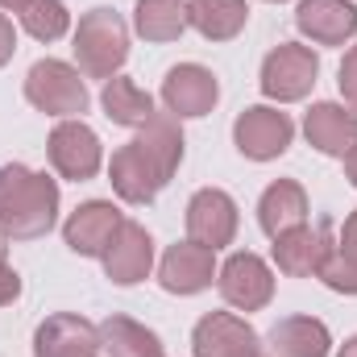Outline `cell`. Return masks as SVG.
<instances>
[{
	"mask_svg": "<svg viewBox=\"0 0 357 357\" xmlns=\"http://www.w3.org/2000/svg\"><path fill=\"white\" fill-rule=\"evenodd\" d=\"M183 162V133H178V121L167 112H154L133 142H125L112 162H108V178H112V191L125 199V204H150L171 175Z\"/></svg>",
	"mask_w": 357,
	"mask_h": 357,
	"instance_id": "obj_1",
	"label": "cell"
},
{
	"mask_svg": "<svg viewBox=\"0 0 357 357\" xmlns=\"http://www.w3.org/2000/svg\"><path fill=\"white\" fill-rule=\"evenodd\" d=\"M59 183L21 162H0V229L17 241H38L54 229Z\"/></svg>",
	"mask_w": 357,
	"mask_h": 357,
	"instance_id": "obj_2",
	"label": "cell"
},
{
	"mask_svg": "<svg viewBox=\"0 0 357 357\" xmlns=\"http://www.w3.org/2000/svg\"><path fill=\"white\" fill-rule=\"evenodd\" d=\"M75 59L91 79H112L129 59V29L112 8H91L75 29Z\"/></svg>",
	"mask_w": 357,
	"mask_h": 357,
	"instance_id": "obj_3",
	"label": "cell"
},
{
	"mask_svg": "<svg viewBox=\"0 0 357 357\" xmlns=\"http://www.w3.org/2000/svg\"><path fill=\"white\" fill-rule=\"evenodd\" d=\"M25 100L50 116H79V112H88V84L79 79V71L71 63L42 59L25 75Z\"/></svg>",
	"mask_w": 357,
	"mask_h": 357,
	"instance_id": "obj_4",
	"label": "cell"
},
{
	"mask_svg": "<svg viewBox=\"0 0 357 357\" xmlns=\"http://www.w3.org/2000/svg\"><path fill=\"white\" fill-rule=\"evenodd\" d=\"M320 75V59L312 46H299V42H282L274 46L262 63V91L278 104H291V100H303L312 84Z\"/></svg>",
	"mask_w": 357,
	"mask_h": 357,
	"instance_id": "obj_5",
	"label": "cell"
},
{
	"mask_svg": "<svg viewBox=\"0 0 357 357\" xmlns=\"http://www.w3.org/2000/svg\"><path fill=\"white\" fill-rule=\"evenodd\" d=\"M291 137H295L291 116L278 112V108H266V104L245 108V112L237 116V125H233V142H237V150H241L245 158H254V162H270V158L287 154Z\"/></svg>",
	"mask_w": 357,
	"mask_h": 357,
	"instance_id": "obj_6",
	"label": "cell"
},
{
	"mask_svg": "<svg viewBox=\"0 0 357 357\" xmlns=\"http://www.w3.org/2000/svg\"><path fill=\"white\" fill-rule=\"evenodd\" d=\"M187 237L204 250H225L237 237V204L220 187H204L187 204Z\"/></svg>",
	"mask_w": 357,
	"mask_h": 357,
	"instance_id": "obj_7",
	"label": "cell"
},
{
	"mask_svg": "<svg viewBox=\"0 0 357 357\" xmlns=\"http://www.w3.org/2000/svg\"><path fill=\"white\" fill-rule=\"evenodd\" d=\"M216 282H220L225 303L237 307V312H262L274 299V274L258 254H233L220 266Z\"/></svg>",
	"mask_w": 357,
	"mask_h": 357,
	"instance_id": "obj_8",
	"label": "cell"
},
{
	"mask_svg": "<svg viewBox=\"0 0 357 357\" xmlns=\"http://www.w3.org/2000/svg\"><path fill=\"white\" fill-rule=\"evenodd\" d=\"M104 162V150H100V137L91 133L84 121H59L54 133H50V167L63 178H75L84 183L100 171Z\"/></svg>",
	"mask_w": 357,
	"mask_h": 357,
	"instance_id": "obj_9",
	"label": "cell"
},
{
	"mask_svg": "<svg viewBox=\"0 0 357 357\" xmlns=\"http://www.w3.org/2000/svg\"><path fill=\"white\" fill-rule=\"evenodd\" d=\"M195 357H262L258 333L233 312H208L191 333Z\"/></svg>",
	"mask_w": 357,
	"mask_h": 357,
	"instance_id": "obj_10",
	"label": "cell"
},
{
	"mask_svg": "<svg viewBox=\"0 0 357 357\" xmlns=\"http://www.w3.org/2000/svg\"><path fill=\"white\" fill-rule=\"evenodd\" d=\"M100 349H104L100 328L75 312H59L42 320L33 333V357H96Z\"/></svg>",
	"mask_w": 357,
	"mask_h": 357,
	"instance_id": "obj_11",
	"label": "cell"
},
{
	"mask_svg": "<svg viewBox=\"0 0 357 357\" xmlns=\"http://www.w3.org/2000/svg\"><path fill=\"white\" fill-rule=\"evenodd\" d=\"M220 100V84L208 67L199 63H183V67H171L167 79H162V104L167 112L175 116H208Z\"/></svg>",
	"mask_w": 357,
	"mask_h": 357,
	"instance_id": "obj_12",
	"label": "cell"
},
{
	"mask_svg": "<svg viewBox=\"0 0 357 357\" xmlns=\"http://www.w3.org/2000/svg\"><path fill=\"white\" fill-rule=\"evenodd\" d=\"M328 254H333V225H316V229L299 225V229L274 237V262H278L282 274H291V278L320 274L324 262H328Z\"/></svg>",
	"mask_w": 357,
	"mask_h": 357,
	"instance_id": "obj_13",
	"label": "cell"
},
{
	"mask_svg": "<svg viewBox=\"0 0 357 357\" xmlns=\"http://www.w3.org/2000/svg\"><path fill=\"white\" fill-rule=\"evenodd\" d=\"M150 266H154V241H150V233L137 220H121L116 237L104 250V274L116 287H133V282H142L150 274Z\"/></svg>",
	"mask_w": 357,
	"mask_h": 357,
	"instance_id": "obj_14",
	"label": "cell"
},
{
	"mask_svg": "<svg viewBox=\"0 0 357 357\" xmlns=\"http://www.w3.org/2000/svg\"><path fill=\"white\" fill-rule=\"evenodd\" d=\"M121 220H125V216H121L108 199H88L84 208L71 212V220L63 225V237H67V245H71L79 258H104V250H108V241L116 237Z\"/></svg>",
	"mask_w": 357,
	"mask_h": 357,
	"instance_id": "obj_15",
	"label": "cell"
},
{
	"mask_svg": "<svg viewBox=\"0 0 357 357\" xmlns=\"http://www.w3.org/2000/svg\"><path fill=\"white\" fill-rule=\"evenodd\" d=\"M295 25L316 46H345L357 33V8L349 0H299Z\"/></svg>",
	"mask_w": 357,
	"mask_h": 357,
	"instance_id": "obj_16",
	"label": "cell"
},
{
	"mask_svg": "<svg viewBox=\"0 0 357 357\" xmlns=\"http://www.w3.org/2000/svg\"><path fill=\"white\" fill-rule=\"evenodd\" d=\"M212 274H216V254L212 250H204L195 241H178L162 254L158 282L171 295H199L204 287H212Z\"/></svg>",
	"mask_w": 357,
	"mask_h": 357,
	"instance_id": "obj_17",
	"label": "cell"
},
{
	"mask_svg": "<svg viewBox=\"0 0 357 357\" xmlns=\"http://www.w3.org/2000/svg\"><path fill=\"white\" fill-rule=\"evenodd\" d=\"M303 133L307 142L320 150V154H333V158H345L357 146V112L345 104H333V100H320L307 108V121H303Z\"/></svg>",
	"mask_w": 357,
	"mask_h": 357,
	"instance_id": "obj_18",
	"label": "cell"
},
{
	"mask_svg": "<svg viewBox=\"0 0 357 357\" xmlns=\"http://www.w3.org/2000/svg\"><path fill=\"white\" fill-rule=\"evenodd\" d=\"M307 220V191L295 178H278L270 183L258 199V225L266 229V237H282L291 229H299Z\"/></svg>",
	"mask_w": 357,
	"mask_h": 357,
	"instance_id": "obj_19",
	"label": "cell"
},
{
	"mask_svg": "<svg viewBox=\"0 0 357 357\" xmlns=\"http://www.w3.org/2000/svg\"><path fill=\"white\" fill-rule=\"evenodd\" d=\"M270 354L274 357H328L333 337L316 316H287L270 328Z\"/></svg>",
	"mask_w": 357,
	"mask_h": 357,
	"instance_id": "obj_20",
	"label": "cell"
},
{
	"mask_svg": "<svg viewBox=\"0 0 357 357\" xmlns=\"http://www.w3.org/2000/svg\"><path fill=\"white\" fill-rule=\"evenodd\" d=\"M245 0H187V25L208 42H229L245 29Z\"/></svg>",
	"mask_w": 357,
	"mask_h": 357,
	"instance_id": "obj_21",
	"label": "cell"
},
{
	"mask_svg": "<svg viewBox=\"0 0 357 357\" xmlns=\"http://www.w3.org/2000/svg\"><path fill=\"white\" fill-rule=\"evenodd\" d=\"M100 104H104V116H108L112 125H125V129H142V125L154 116L150 91H142L133 79H125V75H112V79L104 84Z\"/></svg>",
	"mask_w": 357,
	"mask_h": 357,
	"instance_id": "obj_22",
	"label": "cell"
},
{
	"mask_svg": "<svg viewBox=\"0 0 357 357\" xmlns=\"http://www.w3.org/2000/svg\"><path fill=\"white\" fill-rule=\"evenodd\" d=\"M100 345L108 357H167L162 341L129 316H108L100 324Z\"/></svg>",
	"mask_w": 357,
	"mask_h": 357,
	"instance_id": "obj_23",
	"label": "cell"
},
{
	"mask_svg": "<svg viewBox=\"0 0 357 357\" xmlns=\"http://www.w3.org/2000/svg\"><path fill=\"white\" fill-rule=\"evenodd\" d=\"M133 29L146 42H175L187 29V0H137Z\"/></svg>",
	"mask_w": 357,
	"mask_h": 357,
	"instance_id": "obj_24",
	"label": "cell"
},
{
	"mask_svg": "<svg viewBox=\"0 0 357 357\" xmlns=\"http://www.w3.org/2000/svg\"><path fill=\"white\" fill-rule=\"evenodd\" d=\"M320 278L341 295H357V212H349V220L341 229V241L333 245Z\"/></svg>",
	"mask_w": 357,
	"mask_h": 357,
	"instance_id": "obj_25",
	"label": "cell"
},
{
	"mask_svg": "<svg viewBox=\"0 0 357 357\" xmlns=\"http://www.w3.org/2000/svg\"><path fill=\"white\" fill-rule=\"evenodd\" d=\"M21 25L38 42H59L67 33V25H71V13H67L63 0H29L21 8Z\"/></svg>",
	"mask_w": 357,
	"mask_h": 357,
	"instance_id": "obj_26",
	"label": "cell"
},
{
	"mask_svg": "<svg viewBox=\"0 0 357 357\" xmlns=\"http://www.w3.org/2000/svg\"><path fill=\"white\" fill-rule=\"evenodd\" d=\"M337 84H341V96L349 100V108L357 112V46L345 54V63H341V79H337Z\"/></svg>",
	"mask_w": 357,
	"mask_h": 357,
	"instance_id": "obj_27",
	"label": "cell"
},
{
	"mask_svg": "<svg viewBox=\"0 0 357 357\" xmlns=\"http://www.w3.org/2000/svg\"><path fill=\"white\" fill-rule=\"evenodd\" d=\"M17 295H21V274L4 262V266H0V307H4V303H13Z\"/></svg>",
	"mask_w": 357,
	"mask_h": 357,
	"instance_id": "obj_28",
	"label": "cell"
},
{
	"mask_svg": "<svg viewBox=\"0 0 357 357\" xmlns=\"http://www.w3.org/2000/svg\"><path fill=\"white\" fill-rule=\"evenodd\" d=\"M13 50H17V33H13V21L0 13V67L13 59Z\"/></svg>",
	"mask_w": 357,
	"mask_h": 357,
	"instance_id": "obj_29",
	"label": "cell"
},
{
	"mask_svg": "<svg viewBox=\"0 0 357 357\" xmlns=\"http://www.w3.org/2000/svg\"><path fill=\"white\" fill-rule=\"evenodd\" d=\"M345 178H349V183L357 187V146L349 150V154H345Z\"/></svg>",
	"mask_w": 357,
	"mask_h": 357,
	"instance_id": "obj_30",
	"label": "cell"
},
{
	"mask_svg": "<svg viewBox=\"0 0 357 357\" xmlns=\"http://www.w3.org/2000/svg\"><path fill=\"white\" fill-rule=\"evenodd\" d=\"M337 357H357V337H349V341L341 345V354H337Z\"/></svg>",
	"mask_w": 357,
	"mask_h": 357,
	"instance_id": "obj_31",
	"label": "cell"
},
{
	"mask_svg": "<svg viewBox=\"0 0 357 357\" xmlns=\"http://www.w3.org/2000/svg\"><path fill=\"white\" fill-rule=\"evenodd\" d=\"M4 262H8V233L0 229V266H4Z\"/></svg>",
	"mask_w": 357,
	"mask_h": 357,
	"instance_id": "obj_32",
	"label": "cell"
},
{
	"mask_svg": "<svg viewBox=\"0 0 357 357\" xmlns=\"http://www.w3.org/2000/svg\"><path fill=\"white\" fill-rule=\"evenodd\" d=\"M25 4H29V0H0V8H13V13H21Z\"/></svg>",
	"mask_w": 357,
	"mask_h": 357,
	"instance_id": "obj_33",
	"label": "cell"
},
{
	"mask_svg": "<svg viewBox=\"0 0 357 357\" xmlns=\"http://www.w3.org/2000/svg\"><path fill=\"white\" fill-rule=\"evenodd\" d=\"M270 4H278V0H270Z\"/></svg>",
	"mask_w": 357,
	"mask_h": 357,
	"instance_id": "obj_34",
	"label": "cell"
}]
</instances>
